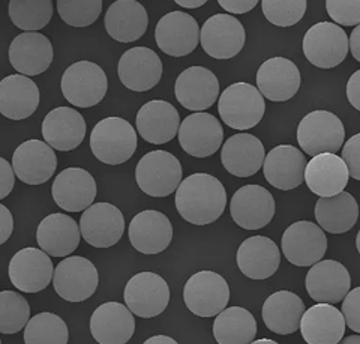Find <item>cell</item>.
Listing matches in <instances>:
<instances>
[{"mask_svg": "<svg viewBox=\"0 0 360 344\" xmlns=\"http://www.w3.org/2000/svg\"><path fill=\"white\" fill-rule=\"evenodd\" d=\"M227 193L219 179L209 173H194L180 182L176 191V208L185 221L207 226L224 214Z\"/></svg>", "mask_w": 360, "mask_h": 344, "instance_id": "6da1fadb", "label": "cell"}, {"mask_svg": "<svg viewBox=\"0 0 360 344\" xmlns=\"http://www.w3.org/2000/svg\"><path fill=\"white\" fill-rule=\"evenodd\" d=\"M135 181L140 190L150 197H167L177 191L182 182V165L173 153L152 151L135 167Z\"/></svg>", "mask_w": 360, "mask_h": 344, "instance_id": "5b68a950", "label": "cell"}, {"mask_svg": "<svg viewBox=\"0 0 360 344\" xmlns=\"http://www.w3.org/2000/svg\"><path fill=\"white\" fill-rule=\"evenodd\" d=\"M224 129L221 122L209 113L197 112L185 117L179 128V143L182 149L195 158H207L222 144Z\"/></svg>", "mask_w": 360, "mask_h": 344, "instance_id": "e0dca14e", "label": "cell"}, {"mask_svg": "<svg viewBox=\"0 0 360 344\" xmlns=\"http://www.w3.org/2000/svg\"><path fill=\"white\" fill-rule=\"evenodd\" d=\"M326 9L336 25H360V0H326Z\"/></svg>", "mask_w": 360, "mask_h": 344, "instance_id": "f6af8a7d", "label": "cell"}, {"mask_svg": "<svg viewBox=\"0 0 360 344\" xmlns=\"http://www.w3.org/2000/svg\"><path fill=\"white\" fill-rule=\"evenodd\" d=\"M54 51L50 39L38 32H25L9 46V62L21 75H39L50 68Z\"/></svg>", "mask_w": 360, "mask_h": 344, "instance_id": "d4e9b609", "label": "cell"}, {"mask_svg": "<svg viewBox=\"0 0 360 344\" xmlns=\"http://www.w3.org/2000/svg\"><path fill=\"white\" fill-rule=\"evenodd\" d=\"M39 89L26 75H8L0 82V113L11 120H22L37 112Z\"/></svg>", "mask_w": 360, "mask_h": 344, "instance_id": "d590c367", "label": "cell"}, {"mask_svg": "<svg viewBox=\"0 0 360 344\" xmlns=\"http://www.w3.org/2000/svg\"><path fill=\"white\" fill-rule=\"evenodd\" d=\"M82 231L77 221L65 214L45 217L37 230V241L42 251L53 257H66L78 248Z\"/></svg>", "mask_w": 360, "mask_h": 344, "instance_id": "d6a6232c", "label": "cell"}, {"mask_svg": "<svg viewBox=\"0 0 360 344\" xmlns=\"http://www.w3.org/2000/svg\"><path fill=\"white\" fill-rule=\"evenodd\" d=\"M274 196L262 185H245L234 193L230 214L234 223L245 230H260L275 217Z\"/></svg>", "mask_w": 360, "mask_h": 344, "instance_id": "5bb4252c", "label": "cell"}, {"mask_svg": "<svg viewBox=\"0 0 360 344\" xmlns=\"http://www.w3.org/2000/svg\"><path fill=\"white\" fill-rule=\"evenodd\" d=\"M348 37L342 27L321 21L308 29L303 38V53L317 68L330 70L342 63L348 54Z\"/></svg>", "mask_w": 360, "mask_h": 344, "instance_id": "ba28073f", "label": "cell"}, {"mask_svg": "<svg viewBox=\"0 0 360 344\" xmlns=\"http://www.w3.org/2000/svg\"><path fill=\"white\" fill-rule=\"evenodd\" d=\"M251 344H279L274 340H269V338H262V340H257V341H252Z\"/></svg>", "mask_w": 360, "mask_h": 344, "instance_id": "6f0895ef", "label": "cell"}, {"mask_svg": "<svg viewBox=\"0 0 360 344\" xmlns=\"http://www.w3.org/2000/svg\"><path fill=\"white\" fill-rule=\"evenodd\" d=\"M307 158L291 144H279L270 151L263 164L266 181L278 190L290 191L305 181Z\"/></svg>", "mask_w": 360, "mask_h": 344, "instance_id": "603a6c76", "label": "cell"}, {"mask_svg": "<svg viewBox=\"0 0 360 344\" xmlns=\"http://www.w3.org/2000/svg\"><path fill=\"white\" fill-rule=\"evenodd\" d=\"M51 196L56 205L66 212H82L94 203L96 182L94 176L80 167L60 172L53 182Z\"/></svg>", "mask_w": 360, "mask_h": 344, "instance_id": "44dd1931", "label": "cell"}, {"mask_svg": "<svg viewBox=\"0 0 360 344\" xmlns=\"http://www.w3.org/2000/svg\"><path fill=\"white\" fill-rule=\"evenodd\" d=\"M281 265V253L276 243L267 236H252L240 243L238 266L251 280H266L272 276Z\"/></svg>", "mask_w": 360, "mask_h": 344, "instance_id": "1f68e13d", "label": "cell"}, {"mask_svg": "<svg viewBox=\"0 0 360 344\" xmlns=\"http://www.w3.org/2000/svg\"><path fill=\"white\" fill-rule=\"evenodd\" d=\"M184 301L198 317H213L224 312L230 301V287L224 276L213 271H200L186 281Z\"/></svg>", "mask_w": 360, "mask_h": 344, "instance_id": "52a82bcc", "label": "cell"}, {"mask_svg": "<svg viewBox=\"0 0 360 344\" xmlns=\"http://www.w3.org/2000/svg\"><path fill=\"white\" fill-rule=\"evenodd\" d=\"M42 136L56 151L70 152L77 149L86 137L84 117L71 107H58L42 120Z\"/></svg>", "mask_w": 360, "mask_h": 344, "instance_id": "4316f807", "label": "cell"}, {"mask_svg": "<svg viewBox=\"0 0 360 344\" xmlns=\"http://www.w3.org/2000/svg\"><path fill=\"white\" fill-rule=\"evenodd\" d=\"M342 160L345 161L350 176L356 181H360V132L344 144Z\"/></svg>", "mask_w": 360, "mask_h": 344, "instance_id": "7dc6e473", "label": "cell"}, {"mask_svg": "<svg viewBox=\"0 0 360 344\" xmlns=\"http://www.w3.org/2000/svg\"><path fill=\"white\" fill-rule=\"evenodd\" d=\"M0 344H2V340H0Z\"/></svg>", "mask_w": 360, "mask_h": 344, "instance_id": "91938a15", "label": "cell"}, {"mask_svg": "<svg viewBox=\"0 0 360 344\" xmlns=\"http://www.w3.org/2000/svg\"><path fill=\"white\" fill-rule=\"evenodd\" d=\"M218 112L225 125L233 129H251L260 124L264 112V96L250 83H234L222 92Z\"/></svg>", "mask_w": 360, "mask_h": 344, "instance_id": "3957f363", "label": "cell"}, {"mask_svg": "<svg viewBox=\"0 0 360 344\" xmlns=\"http://www.w3.org/2000/svg\"><path fill=\"white\" fill-rule=\"evenodd\" d=\"M174 2L182 6V8H186V9H197L200 6L205 5L207 0H174Z\"/></svg>", "mask_w": 360, "mask_h": 344, "instance_id": "db71d44e", "label": "cell"}, {"mask_svg": "<svg viewBox=\"0 0 360 344\" xmlns=\"http://www.w3.org/2000/svg\"><path fill=\"white\" fill-rule=\"evenodd\" d=\"M105 30L117 42L139 41L149 26L148 11L137 0H116L107 9Z\"/></svg>", "mask_w": 360, "mask_h": 344, "instance_id": "e575fe53", "label": "cell"}, {"mask_svg": "<svg viewBox=\"0 0 360 344\" xmlns=\"http://www.w3.org/2000/svg\"><path fill=\"white\" fill-rule=\"evenodd\" d=\"M281 247L291 265L312 266L328 251V238L320 226L311 221H297L285 229Z\"/></svg>", "mask_w": 360, "mask_h": 344, "instance_id": "8fae6325", "label": "cell"}, {"mask_svg": "<svg viewBox=\"0 0 360 344\" xmlns=\"http://www.w3.org/2000/svg\"><path fill=\"white\" fill-rule=\"evenodd\" d=\"M9 280L25 293H38L53 280L54 268L49 254L39 248H22L9 262Z\"/></svg>", "mask_w": 360, "mask_h": 344, "instance_id": "9a60e30c", "label": "cell"}, {"mask_svg": "<svg viewBox=\"0 0 360 344\" xmlns=\"http://www.w3.org/2000/svg\"><path fill=\"white\" fill-rule=\"evenodd\" d=\"M345 319L332 304H317L307 310L300 321L302 337L308 344H338L345 334Z\"/></svg>", "mask_w": 360, "mask_h": 344, "instance_id": "836d02e7", "label": "cell"}, {"mask_svg": "<svg viewBox=\"0 0 360 344\" xmlns=\"http://www.w3.org/2000/svg\"><path fill=\"white\" fill-rule=\"evenodd\" d=\"M13 230H14L13 214H11V210L5 205H0V246L11 238Z\"/></svg>", "mask_w": 360, "mask_h": 344, "instance_id": "f907efd6", "label": "cell"}, {"mask_svg": "<svg viewBox=\"0 0 360 344\" xmlns=\"http://www.w3.org/2000/svg\"><path fill=\"white\" fill-rule=\"evenodd\" d=\"M177 101L193 112H202L217 103L219 82L217 75L202 66H191L177 77L174 84Z\"/></svg>", "mask_w": 360, "mask_h": 344, "instance_id": "cb8c5ba5", "label": "cell"}, {"mask_svg": "<svg viewBox=\"0 0 360 344\" xmlns=\"http://www.w3.org/2000/svg\"><path fill=\"white\" fill-rule=\"evenodd\" d=\"M344 140L345 129L341 119L326 110L308 113L297 127V141L302 151L311 157L324 152L336 153Z\"/></svg>", "mask_w": 360, "mask_h": 344, "instance_id": "8992f818", "label": "cell"}, {"mask_svg": "<svg viewBox=\"0 0 360 344\" xmlns=\"http://www.w3.org/2000/svg\"><path fill=\"white\" fill-rule=\"evenodd\" d=\"M300 83L299 68L287 58L267 59L257 72L258 91L274 103L288 101L299 92Z\"/></svg>", "mask_w": 360, "mask_h": 344, "instance_id": "7402d4cb", "label": "cell"}, {"mask_svg": "<svg viewBox=\"0 0 360 344\" xmlns=\"http://www.w3.org/2000/svg\"><path fill=\"white\" fill-rule=\"evenodd\" d=\"M80 231L83 239L95 248H110L120 241L125 231V218L120 209L111 203L90 205L82 215Z\"/></svg>", "mask_w": 360, "mask_h": 344, "instance_id": "2e32d148", "label": "cell"}, {"mask_svg": "<svg viewBox=\"0 0 360 344\" xmlns=\"http://www.w3.org/2000/svg\"><path fill=\"white\" fill-rule=\"evenodd\" d=\"M139 134L148 143L164 144L179 134L180 116L173 104L153 99L146 103L137 113Z\"/></svg>", "mask_w": 360, "mask_h": 344, "instance_id": "4dcf8cb0", "label": "cell"}, {"mask_svg": "<svg viewBox=\"0 0 360 344\" xmlns=\"http://www.w3.org/2000/svg\"><path fill=\"white\" fill-rule=\"evenodd\" d=\"M155 41L165 54L172 58H184L193 53L200 41L197 20L182 11H173L158 21Z\"/></svg>", "mask_w": 360, "mask_h": 344, "instance_id": "4fadbf2b", "label": "cell"}, {"mask_svg": "<svg viewBox=\"0 0 360 344\" xmlns=\"http://www.w3.org/2000/svg\"><path fill=\"white\" fill-rule=\"evenodd\" d=\"M13 169L21 182L41 185L50 181L58 169V157L50 144L41 140H26L13 155Z\"/></svg>", "mask_w": 360, "mask_h": 344, "instance_id": "ffe728a7", "label": "cell"}, {"mask_svg": "<svg viewBox=\"0 0 360 344\" xmlns=\"http://www.w3.org/2000/svg\"><path fill=\"white\" fill-rule=\"evenodd\" d=\"M264 146L263 143L252 134L231 136L224 143L221 151V161L224 169L233 176L250 177L254 176L264 164Z\"/></svg>", "mask_w": 360, "mask_h": 344, "instance_id": "f546056e", "label": "cell"}, {"mask_svg": "<svg viewBox=\"0 0 360 344\" xmlns=\"http://www.w3.org/2000/svg\"><path fill=\"white\" fill-rule=\"evenodd\" d=\"M123 298L132 314L150 319L165 312L170 302V287L161 275L140 272L127 283Z\"/></svg>", "mask_w": 360, "mask_h": 344, "instance_id": "30bf717a", "label": "cell"}, {"mask_svg": "<svg viewBox=\"0 0 360 344\" xmlns=\"http://www.w3.org/2000/svg\"><path fill=\"white\" fill-rule=\"evenodd\" d=\"M90 332L99 344H127L135 332L131 310L119 302L99 305L90 317Z\"/></svg>", "mask_w": 360, "mask_h": 344, "instance_id": "83f0119b", "label": "cell"}, {"mask_svg": "<svg viewBox=\"0 0 360 344\" xmlns=\"http://www.w3.org/2000/svg\"><path fill=\"white\" fill-rule=\"evenodd\" d=\"M255 336L257 321L246 308H225L213 321V337L218 344H251Z\"/></svg>", "mask_w": 360, "mask_h": 344, "instance_id": "f35d334b", "label": "cell"}, {"mask_svg": "<svg viewBox=\"0 0 360 344\" xmlns=\"http://www.w3.org/2000/svg\"><path fill=\"white\" fill-rule=\"evenodd\" d=\"M308 0H262L264 17L278 27L297 25L307 13Z\"/></svg>", "mask_w": 360, "mask_h": 344, "instance_id": "ee69618b", "label": "cell"}, {"mask_svg": "<svg viewBox=\"0 0 360 344\" xmlns=\"http://www.w3.org/2000/svg\"><path fill=\"white\" fill-rule=\"evenodd\" d=\"M143 344H179L174 338L167 337V336H155L149 340H146Z\"/></svg>", "mask_w": 360, "mask_h": 344, "instance_id": "11a10c76", "label": "cell"}, {"mask_svg": "<svg viewBox=\"0 0 360 344\" xmlns=\"http://www.w3.org/2000/svg\"><path fill=\"white\" fill-rule=\"evenodd\" d=\"M30 320V305L17 292H0V334H17Z\"/></svg>", "mask_w": 360, "mask_h": 344, "instance_id": "b9f144b4", "label": "cell"}, {"mask_svg": "<svg viewBox=\"0 0 360 344\" xmlns=\"http://www.w3.org/2000/svg\"><path fill=\"white\" fill-rule=\"evenodd\" d=\"M98 284V269L86 257H66L54 269V291L68 302L86 301L96 292Z\"/></svg>", "mask_w": 360, "mask_h": 344, "instance_id": "9c48e42d", "label": "cell"}, {"mask_svg": "<svg viewBox=\"0 0 360 344\" xmlns=\"http://www.w3.org/2000/svg\"><path fill=\"white\" fill-rule=\"evenodd\" d=\"M246 41L245 27L229 14H217L206 20L200 30L201 47L213 59H231L242 51Z\"/></svg>", "mask_w": 360, "mask_h": 344, "instance_id": "7c38bea8", "label": "cell"}, {"mask_svg": "<svg viewBox=\"0 0 360 344\" xmlns=\"http://www.w3.org/2000/svg\"><path fill=\"white\" fill-rule=\"evenodd\" d=\"M132 247L143 254H160L168 248L173 239V226L160 210H143L129 224Z\"/></svg>", "mask_w": 360, "mask_h": 344, "instance_id": "484cf974", "label": "cell"}, {"mask_svg": "<svg viewBox=\"0 0 360 344\" xmlns=\"http://www.w3.org/2000/svg\"><path fill=\"white\" fill-rule=\"evenodd\" d=\"M307 308L302 299L292 292L279 291L270 295L263 304V320L269 331L279 336L295 334Z\"/></svg>", "mask_w": 360, "mask_h": 344, "instance_id": "8d00e7d4", "label": "cell"}, {"mask_svg": "<svg viewBox=\"0 0 360 344\" xmlns=\"http://www.w3.org/2000/svg\"><path fill=\"white\" fill-rule=\"evenodd\" d=\"M342 314L348 328L360 334V286L348 292L344 298Z\"/></svg>", "mask_w": 360, "mask_h": 344, "instance_id": "bcb514c9", "label": "cell"}, {"mask_svg": "<svg viewBox=\"0 0 360 344\" xmlns=\"http://www.w3.org/2000/svg\"><path fill=\"white\" fill-rule=\"evenodd\" d=\"M162 60L148 47H134L122 54L117 72L122 84L132 92H146L160 83Z\"/></svg>", "mask_w": 360, "mask_h": 344, "instance_id": "ac0fdd59", "label": "cell"}, {"mask_svg": "<svg viewBox=\"0 0 360 344\" xmlns=\"http://www.w3.org/2000/svg\"><path fill=\"white\" fill-rule=\"evenodd\" d=\"M348 177L350 172L342 157L330 152L315 155L305 169V182L319 197H333L342 193Z\"/></svg>", "mask_w": 360, "mask_h": 344, "instance_id": "f1b7e54d", "label": "cell"}, {"mask_svg": "<svg viewBox=\"0 0 360 344\" xmlns=\"http://www.w3.org/2000/svg\"><path fill=\"white\" fill-rule=\"evenodd\" d=\"M60 87L68 103L78 108H89L103 101L108 80L99 65L80 60L68 66L62 75Z\"/></svg>", "mask_w": 360, "mask_h": 344, "instance_id": "277c9868", "label": "cell"}, {"mask_svg": "<svg viewBox=\"0 0 360 344\" xmlns=\"http://www.w3.org/2000/svg\"><path fill=\"white\" fill-rule=\"evenodd\" d=\"M70 331L62 317L54 313L33 316L25 328L26 344H68Z\"/></svg>", "mask_w": 360, "mask_h": 344, "instance_id": "60d3db41", "label": "cell"}, {"mask_svg": "<svg viewBox=\"0 0 360 344\" xmlns=\"http://www.w3.org/2000/svg\"><path fill=\"white\" fill-rule=\"evenodd\" d=\"M15 184V173L13 165H11L5 158L0 157V200L8 197L13 191Z\"/></svg>", "mask_w": 360, "mask_h": 344, "instance_id": "c3c4849f", "label": "cell"}, {"mask_svg": "<svg viewBox=\"0 0 360 344\" xmlns=\"http://www.w3.org/2000/svg\"><path fill=\"white\" fill-rule=\"evenodd\" d=\"M347 98L350 104L360 112V70L356 71L347 83Z\"/></svg>", "mask_w": 360, "mask_h": 344, "instance_id": "816d5d0a", "label": "cell"}, {"mask_svg": "<svg viewBox=\"0 0 360 344\" xmlns=\"http://www.w3.org/2000/svg\"><path fill=\"white\" fill-rule=\"evenodd\" d=\"M359 218V205L350 193H340L333 197H320L315 203V219L319 226L332 235H341L352 230Z\"/></svg>", "mask_w": 360, "mask_h": 344, "instance_id": "74e56055", "label": "cell"}, {"mask_svg": "<svg viewBox=\"0 0 360 344\" xmlns=\"http://www.w3.org/2000/svg\"><path fill=\"white\" fill-rule=\"evenodd\" d=\"M218 4L221 5V8L227 11V13L246 14L257 6L258 0H218Z\"/></svg>", "mask_w": 360, "mask_h": 344, "instance_id": "681fc988", "label": "cell"}, {"mask_svg": "<svg viewBox=\"0 0 360 344\" xmlns=\"http://www.w3.org/2000/svg\"><path fill=\"white\" fill-rule=\"evenodd\" d=\"M307 292L319 304H338L350 292L352 276L336 260H320L307 274Z\"/></svg>", "mask_w": 360, "mask_h": 344, "instance_id": "d6986e66", "label": "cell"}, {"mask_svg": "<svg viewBox=\"0 0 360 344\" xmlns=\"http://www.w3.org/2000/svg\"><path fill=\"white\" fill-rule=\"evenodd\" d=\"M350 50L353 58L360 62V25L356 26V29L352 32L350 37Z\"/></svg>", "mask_w": 360, "mask_h": 344, "instance_id": "f5cc1de1", "label": "cell"}, {"mask_svg": "<svg viewBox=\"0 0 360 344\" xmlns=\"http://www.w3.org/2000/svg\"><path fill=\"white\" fill-rule=\"evenodd\" d=\"M338 344H360V336H350L341 340Z\"/></svg>", "mask_w": 360, "mask_h": 344, "instance_id": "9f6ffc18", "label": "cell"}, {"mask_svg": "<svg viewBox=\"0 0 360 344\" xmlns=\"http://www.w3.org/2000/svg\"><path fill=\"white\" fill-rule=\"evenodd\" d=\"M51 17V0H11L9 2V18L21 30H41L50 23Z\"/></svg>", "mask_w": 360, "mask_h": 344, "instance_id": "ab89813d", "label": "cell"}, {"mask_svg": "<svg viewBox=\"0 0 360 344\" xmlns=\"http://www.w3.org/2000/svg\"><path fill=\"white\" fill-rule=\"evenodd\" d=\"M137 141V132L128 120L111 116L99 120L92 129L90 149L101 163L119 165L132 158Z\"/></svg>", "mask_w": 360, "mask_h": 344, "instance_id": "7a4b0ae2", "label": "cell"}, {"mask_svg": "<svg viewBox=\"0 0 360 344\" xmlns=\"http://www.w3.org/2000/svg\"><path fill=\"white\" fill-rule=\"evenodd\" d=\"M356 247H357V251H359V254H360V230H359L357 238H356Z\"/></svg>", "mask_w": 360, "mask_h": 344, "instance_id": "680465c9", "label": "cell"}, {"mask_svg": "<svg viewBox=\"0 0 360 344\" xmlns=\"http://www.w3.org/2000/svg\"><path fill=\"white\" fill-rule=\"evenodd\" d=\"M58 13L68 26L87 27L103 13V0H58Z\"/></svg>", "mask_w": 360, "mask_h": 344, "instance_id": "7bdbcfd3", "label": "cell"}]
</instances>
